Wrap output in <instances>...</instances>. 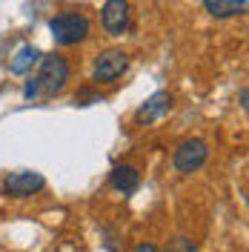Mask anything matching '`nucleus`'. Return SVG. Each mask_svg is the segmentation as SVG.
I'll list each match as a JSON object with an SVG mask.
<instances>
[{
	"label": "nucleus",
	"instance_id": "nucleus-1",
	"mask_svg": "<svg viewBox=\"0 0 249 252\" xmlns=\"http://www.w3.org/2000/svg\"><path fill=\"white\" fill-rule=\"evenodd\" d=\"M49 32L55 37V43L61 46H72L80 43L86 34H89V20L78 12H66V15H55L49 20Z\"/></svg>",
	"mask_w": 249,
	"mask_h": 252
},
{
	"label": "nucleus",
	"instance_id": "nucleus-2",
	"mask_svg": "<svg viewBox=\"0 0 249 252\" xmlns=\"http://www.w3.org/2000/svg\"><path fill=\"white\" fill-rule=\"evenodd\" d=\"M34 80L46 94H58L69 80V63L63 61L61 55H46L40 61V72H37Z\"/></svg>",
	"mask_w": 249,
	"mask_h": 252
},
{
	"label": "nucleus",
	"instance_id": "nucleus-3",
	"mask_svg": "<svg viewBox=\"0 0 249 252\" xmlns=\"http://www.w3.org/2000/svg\"><path fill=\"white\" fill-rule=\"evenodd\" d=\"M206 158H209V146H206V141L192 138V141H184L178 149H175L172 163H175V169H178L181 175H192V172H198L203 163H206Z\"/></svg>",
	"mask_w": 249,
	"mask_h": 252
},
{
	"label": "nucleus",
	"instance_id": "nucleus-4",
	"mask_svg": "<svg viewBox=\"0 0 249 252\" xmlns=\"http://www.w3.org/2000/svg\"><path fill=\"white\" fill-rule=\"evenodd\" d=\"M43 187H46V178L40 172L20 169V172H12L3 181V195L6 198H31L34 192H40Z\"/></svg>",
	"mask_w": 249,
	"mask_h": 252
},
{
	"label": "nucleus",
	"instance_id": "nucleus-5",
	"mask_svg": "<svg viewBox=\"0 0 249 252\" xmlns=\"http://www.w3.org/2000/svg\"><path fill=\"white\" fill-rule=\"evenodd\" d=\"M126 69H129V58H126L124 52H121V49H106V52H100L97 61H94L92 78L97 80V83H112V80L121 78Z\"/></svg>",
	"mask_w": 249,
	"mask_h": 252
},
{
	"label": "nucleus",
	"instance_id": "nucleus-6",
	"mask_svg": "<svg viewBox=\"0 0 249 252\" xmlns=\"http://www.w3.org/2000/svg\"><path fill=\"white\" fill-rule=\"evenodd\" d=\"M100 23L109 34H124L129 29V0H106L100 12Z\"/></svg>",
	"mask_w": 249,
	"mask_h": 252
},
{
	"label": "nucleus",
	"instance_id": "nucleus-7",
	"mask_svg": "<svg viewBox=\"0 0 249 252\" xmlns=\"http://www.w3.org/2000/svg\"><path fill=\"white\" fill-rule=\"evenodd\" d=\"M169 109H172V94L169 92H155V94H149V97L143 100V106L135 112V121H138V124H152V121H160Z\"/></svg>",
	"mask_w": 249,
	"mask_h": 252
},
{
	"label": "nucleus",
	"instance_id": "nucleus-8",
	"mask_svg": "<svg viewBox=\"0 0 249 252\" xmlns=\"http://www.w3.org/2000/svg\"><path fill=\"white\" fill-rule=\"evenodd\" d=\"M203 9L218 20H226V17L247 15L249 0H203Z\"/></svg>",
	"mask_w": 249,
	"mask_h": 252
},
{
	"label": "nucleus",
	"instance_id": "nucleus-9",
	"mask_svg": "<svg viewBox=\"0 0 249 252\" xmlns=\"http://www.w3.org/2000/svg\"><path fill=\"white\" fill-rule=\"evenodd\" d=\"M109 184L118 192H124V195H132L135 189L140 187V172L135 169V166H129V163H124V166H115L109 175Z\"/></svg>",
	"mask_w": 249,
	"mask_h": 252
},
{
	"label": "nucleus",
	"instance_id": "nucleus-10",
	"mask_svg": "<svg viewBox=\"0 0 249 252\" xmlns=\"http://www.w3.org/2000/svg\"><path fill=\"white\" fill-rule=\"evenodd\" d=\"M40 61V49L37 46H23L17 49V55L12 58V63H9V72L12 75H26V72H31V66Z\"/></svg>",
	"mask_w": 249,
	"mask_h": 252
},
{
	"label": "nucleus",
	"instance_id": "nucleus-11",
	"mask_svg": "<svg viewBox=\"0 0 249 252\" xmlns=\"http://www.w3.org/2000/svg\"><path fill=\"white\" fill-rule=\"evenodd\" d=\"M75 103L78 106H92V103H103V97L97 92H89V89H80L78 94H75Z\"/></svg>",
	"mask_w": 249,
	"mask_h": 252
},
{
	"label": "nucleus",
	"instance_id": "nucleus-12",
	"mask_svg": "<svg viewBox=\"0 0 249 252\" xmlns=\"http://www.w3.org/2000/svg\"><path fill=\"white\" fill-rule=\"evenodd\" d=\"M169 252H195V244L189 238H175L169 244Z\"/></svg>",
	"mask_w": 249,
	"mask_h": 252
},
{
	"label": "nucleus",
	"instance_id": "nucleus-13",
	"mask_svg": "<svg viewBox=\"0 0 249 252\" xmlns=\"http://www.w3.org/2000/svg\"><path fill=\"white\" fill-rule=\"evenodd\" d=\"M37 94H40V86H37V80L31 78L29 83H26V86H23V97H26V100H34V97H37Z\"/></svg>",
	"mask_w": 249,
	"mask_h": 252
},
{
	"label": "nucleus",
	"instance_id": "nucleus-14",
	"mask_svg": "<svg viewBox=\"0 0 249 252\" xmlns=\"http://www.w3.org/2000/svg\"><path fill=\"white\" fill-rule=\"evenodd\" d=\"M132 252H160V250H157L155 244H138V247H135Z\"/></svg>",
	"mask_w": 249,
	"mask_h": 252
},
{
	"label": "nucleus",
	"instance_id": "nucleus-15",
	"mask_svg": "<svg viewBox=\"0 0 249 252\" xmlns=\"http://www.w3.org/2000/svg\"><path fill=\"white\" fill-rule=\"evenodd\" d=\"M247 100H249V92H247V89H241V106H244V109L249 106Z\"/></svg>",
	"mask_w": 249,
	"mask_h": 252
}]
</instances>
